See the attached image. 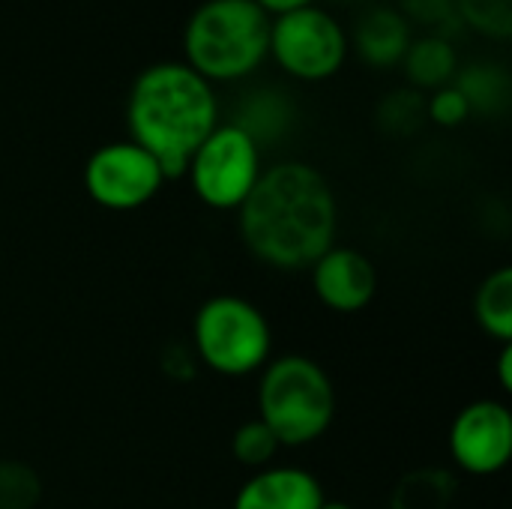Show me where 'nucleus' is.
<instances>
[{
  "label": "nucleus",
  "mask_w": 512,
  "mask_h": 509,
  "mask_svg": "<svg viewBox=\"0 0 512 509\" xmlns=\"http://www.w3.org/2000/svg\"><path fill=\"white\" fill-rule=\"evenodd\" d=\"M237 216L246 249L273 270H309L336 246V192L309 162H279L261 171Z\"/></svg>",
  "instance_id": "1"
},
{
  "label": "nucleus",
  "mask_w": 512,
  "mask_h": 509,
  "mask_svg": "<svg viewBox=\"0 0 512 509\" xmlns=\"http://www.w3.org/2000/svg\"><path fill=\"white\" fill-rule=\"evenodd\" d=\"M126 126L129 141L159 162L165 180L183 177L192 153L219 126L216 90L183 60H159L132 81Z\"/></svg>",
  "instance_id": "2"
},
{
  "label": "nucleus",
  "mask_w": 512,
  "mask_h": 509,
  "mask_svg": "<svg viewBox=\"0 0 512 509\" xmlns=\"http://www.w3.org/2000/svg\"><path fill=\"white\" fill-rule=\"evenodd\" d=\"M270 54V15L255 0H204L183 27V63L207 84L243 81Z\"/></svg>",
  "instance_id": "3"
},
{
  "label": "nucleus",
  "mask_w": 512,
  "mask_h": 509,
  "mask_svg": "<svg viewBox=\"0 0 512 509\" xmlns=\"http://www.w3.org/2000/svg\"><path fill=\"white\" fill-rule=\"evenodd\" d=\"M336 417V390L321 363L285 354L261 369L258 420L282 447H306L327 435Z\"/></svg>",
  "instance_id": "4"
},
{
  "label": "nucleus",
  "mask_w": 512,
  "mask_h": 509,
  "mask_svg": "<svg viewBox=\"0 0 512 509\" xmlns=\"http://www.w3.org/2000/svg\"><path fill=\"white\" fill-rule=\"evenodd\" d=\"M192 345L198 363L210 372L225 378H246L270 363L273 330L255 303L237 294H216L195 312Z\"/></svg>",
  "instance_id": "5"
},
{
  "label": "nucleus",
  "mask_w": 512,
  "mask_h": 509,
  "mask_svg": "<svg viewBox=\"0 0 512 509\" xmlns=\"http://www.w3.org/2000/svg\"><path fill=\"white\" fill-rule=\"evenodd\" d=\"M261 144L237 123H219L186 165L195 198L210 210H240L261 177Z\"/></svg>",
  "instance_id": "6"
},
{
  "label": "nucleus",
  "mask_w": 512,
  "mask_h": 509,
  "mask_svg": "<svg viewBox=\"0 0 512 509\" xmlns=\"http://www.w3.org/2000/svg\"><path fill=\"white\" fill-rule=\"evenodd\" d=\"M351 51V39L336 15L321 6L270 18V54L276 66L306 84L333 78Z\"/></svg>",
  "instance_id": "7"
},
{
  "label": "nucleus",
  "mask_w": 512,
  "mask_h": 509,
  "mask_svg": "<svg viewBox=\"0 0 512 509\" xmlns=\"http://www.w3.org/2000/svg\"><path fill=\"white\" fill-rule=\"evenodd\" d=\"M165 186L159 162L135 141H111L84 162V189L93 204L111 213H129L150 204Z\"/></svg>",
  "instance_id": "8"
},
{
  "label": "nucleus",
  "mask_w": 512,
  "mask_h": 509,
  "mask_svg": "<svg viewBox=\"0 0 512 509\" xmlns=\"http://www.w3.org/2000/svg\"><path fill=\"white\" fill-rule=\"evenodd\" d=\"M450 459L471 477H495L512 459V414L498 399L465 405L450 426Z\"/></svg>",
  "instance_id": "9"
},
{
  "label": "nucleus",
  "mask_w": 512,
  "mask_h": 509,
  "mask_svg": "<svg viewBox=\"0 0 512 509\" xmlns=\"http://www.w3.org/2000/svg\"><path fill=\"white\" fill-rule=\"evenodd\" d=\"M312 291L315 297L339 315L363 312L378 294L375 264L351 246H330L312 267Z\"/></svg>",
  "instance_id": "10"
},
{
  "label": "nucleus",
  "mask_w": 512,
  "mask_h": 509,
  "mask_svg": "<svg viewBox=\"0 0 512 509\" xmlns=\"http://www.w3.org/2000/svg\"><path fill=\"white\" fill-rule=\"evenodd\" d=\"M327 501L315 474L294 465L255 471L237 492L231 509H321Z\"/></svg>",
  "instance_id": "11"
},
{
  "label": "nucleus",
  "mask_w": 512,
  "mask_h": 509,
  "mask_svg": "<svg viewBox=\"0 0 512 509\" xmlns=\"http://www.w3.org/2000/svg\"><path fill=\"white\" fill-rule=\"evenodd\" d=\"M354 45H357V54L369 66L390 69V66L402 63V57L411 45V24H408L405 12H399L393 6H375L372 12H366L360 18Z\"/></svg>",
  "instance_id": "12"
},
{
  "label": "nucleus",
  "mask_w": 512,
  "mask_h": 509,
  "mask_svg": "<svg viewBox=\"0 0 512 509\" xmlns=\"http://www.w3.org/2000/svg\"><path fill=\"white\" fill-rule=\"evenodd\" d=\"M405 75L411 81V87L420 90H438L447 87L459 69V57L450 39L444 36H423V39H411L405 57H402Z\"/></svg>",
  "instance_id": "13"
},
{
  "label": "nucleus",
  "mask_w": 512,
  "mask_h": 509,
  "mask_svg": "<svg viewBox=\"0 0 512 509\" xmlns=\"http://www.w3.org/2000/svg\"><path fill=\"white\" fill-rule=\"evenodd\" d=\"M459 483L444 468H414L390 492V509H453Z\"/></svg>",
  "instance_id": "14"
},
{
  "label": "nucleus",
  "mask_w": 512,
  "mask_h": 509,
  "mask_svg": "<svg viewBox=\"0 0 512 509\" xmlns=\"http://www.w3.org/2000/svg\"><path fill=\"white\" fill-rule=\"evenodd\" d=\"M474 318L489 339L512 345V270L498 267L489 273L474 297Z\"/></svg>",
  "instance_id": "15"
},
{
  "label": "nucleus",
  "mask_w": 512,
  "mask_h": 509,
  "mask_svg": "<svg viewBox=\"0 0 512 509\" xmlns=\"http://www.w3.org/2000/svg\"><path fill=\"white\" fill-rule=\"evenodd\" d=\"M279 450H282L279 438H276L258 417L249 420V423H243V426L234 432V438H231V453H234V459H237L243 468H249V471H264V468H270V465L276 462Z\"/></svg>",
  "instance_id": "16"
},
{
  "label": "nucleus",
  "mask_w": 512,
  "mask_h": 509,
  "mask_svg": "<svg viewBox=\"0 0 512 509\" xmlns=\"http://www.w3.org/2000/svg\"><path fill=\"white\" fill-rule=\"evenodd\" d=\"M39 501V474L21 459H0V509H36Z\"/></svg>",
  "instance_id": "17"
},
{
  "label": "nucleus",
  "mask_w": 512,
  "mask_h": 509,
  "mask_svg": "<svg viewBox=\"0 0 512 509\" xmlns=\"http://www.w3.org/2000/svg\"><path fill=\"white\" fill-rule=\"evenodd\" d=\"M462 21L471 30L507 42L512 36V0H456Z\"/></svg>",
  "instance_id": "18"
},
{
  "label": "nucleus",
  "mask_w": 512,
  "mask_h": 509,
  "mask_svg": "<svg viewBox=\"0 0 512 509\" xmlns=\"http://www.w3.org/2000/svg\"><path fill=\"white\" fill-rule=\"evenodd\" d=\"M426 117L444 129H456L471 117V102L456 84H447V87L432 90V96L426 102Z\"/></svg>",
  "instance_id": "19"
},
{
  "label": "nucleus",
  "mask_w": 512,
  "mask_h": 509,
  "mask_svg": "<svg viewBox=\"0 0 512 509\" xmlns=\"http://www.w3.org/2000/svg\"><path fill=\"white\" fill-rule=\"evenodd\" d=\"M426 117V105L420 102L417 93L402 90L387 96V102L381 105V123H387L390 132H402V123L408 120V129L420 126V120Z\"/></svg>",
  "instance_id": "20"
},
{
  "label": "nucleus",
  "mask_w": 512,
  "mask_h": 509,
  "mask_svg": "<svg viewBox=\"0 0 512 509\" xmlns=\"http://www.w3.org/2000/svg\"><path fill=\"white\" fill-rule=\"evenodd\" d=\"M270 18L276 15H285V12H294V9H306V6H315V0H255Z\"/></svg>",
  "instance_id": "21"
},
{
  "label": "nucleus",
  "mask_w": 512,
  "mask_h": 509,
  "mask_svg": "<svg viewBox=\"0 0 512 509\" xmlns=\"http://www.w3.org/2000/svg\"><path fill=\"white\" fill-rule=\"evenodd\" d=\"M498 381H501V390L510 393L512 390V345H501V354H498Z\"/></svg>",
  "instance_id": "22"
},
{
  "label": "nucleus",
  "mask_w": 512,
  "mask_h": 509,
  "mask_svg": "<svg viewBox=\"0 0 512 509\" xmlns=\"http://www.w3.org/2000/svg\"><path fill=\"white\" fill-rule=\"evenodd\" d=\"M321 509H354L351 504H345V501H324V507Z\"/></svg>",
  "instance_id": "23"
}]
</instances>
